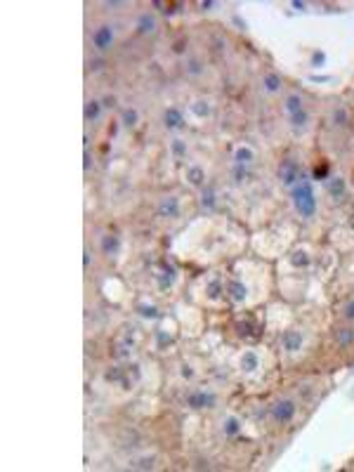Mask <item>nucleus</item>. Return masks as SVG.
Instances as JSON below:
<instances>
[{
    "instance_id": "obj_11",
    "label": "nucleus",
    "mask_w": 354,
    "mask_h": 472,
    "mask_svg": "<svg viewBox=\"0 0 354 472\" xmlns=\"http://www.w3.org/2000/svg\"><path fill=\"white\" fill-rule=\"evenodd\" d=\"M137 31L142 33V36H151V33L156 31V17L151 12H144L140 14V19H137Z\"/></svg>"
},
{
    "instance_id": "obj_32",
    "label": "nucleus",
    "mask_w": 354,
    "mask_h": 472,
    "mask_svg": "<svg viewBox=\"0 0 354 472\" xmlns=\"http://www.w3.org/2000/svg\"><path fill=\"white\" fill-rule=\"evenodd\" d=\"M104 5H106V7H123L125 3H104Z\"/></svg>"
},
{
    "instance_id": "obj_31",
    "label": "nucleus",
    "mask_w": 354,
    "mask_h": 472,
    "mask_svg": "<svg viewBox=\"0 0 354 472\" xmlns=\"http://www.w3.org/2000/svg\"><path fill=\"white\" fill-rule=\"evenodd\" d=\"M90 165H92V158H90V154L85 151V170H90Z\"/></svg>"
},
{
    "instance_id": "obj_3",
    "label": "nucleus",
    "mask_w": 354,
    "mask_h": 472,
    "mask_svg": "<svg viewBox=\"0 0 354 472\" xmlns=\"http://www.w3.org/2000/svg\"><path fill=\"white\" fill-rule=\"evenodd\" d=\"M215 401H217V397L212 395V392H208V390H192L187 395L189 408H210V406H215Z\"/></svg>"
},
{
    "instance_id": "obj_2",
    "label": "nucleus",
    "mask_w": 354,
    "mask_h": 472,
    "mask_svg": "<svg viewBox=\"0 0 354 472\" xmlns=\"http://www.w3.org/2000/svg\"><path fill=\"white\" fill-rule=\"evenodd\" d=\"M297 413V404L293 399H279L274 406H271V415L277 423H290Z\"/></svg>"
},
{
    "instance_id": "obj_15",
    "label": "nucleus",
    "mask_w": 354,
    "mask_h": 472,
    "mask_svg": "<svg viewBox=\"0 0 354 472\" xmlns=\"http://www.w3.org/2000/svg\"><path fill=\"white\" fill-rule=\"evenodd\" d=\"M201 206L206 208V210H212V208L217 206V191H215V187H203V191H201Z\"/></svg>"
},
{
    "instance_id": "obj_5",
    "label": "nucleus",
    "mask_w": 354,
    "mask_h": 472,
    "mask_svg": "<svg viewBox=\"0 0 354 472\" xmlns=\"http://www.w3.org/2000/svg\"><path fill=\"white\" fill-rule=\"evenodd\" d=\"M279 180L286 184V187H295L297 182L303 180L300 177V165H297L295 161H283L281 165H279Z\"/></svg>"
},
{
    "instance_id": "obj_18",
    "label": "nucleus",
    "mask_w": 354,
    "mask_h": 472,
    "mask_svg": "<svg viewBox=\"0 0 354 472\" xmlns=\"http://www.w3.org/2000/svg\"><path fill=\"white\" fill-rule=\"evenodd\" d=\"M192 111L196 114V118H210V104L206 102V99H196V102H192Z\"/></svg>"
},
{
    "instance_id": "obj_20",
    "label": "nucleus",
    "mask_w": 354,
    "mask_h": 472,
    "mask_svg": "<svg viewBox=\"0 0 354 472\" xmlns=\"http://www.w3.org/2000/svg\"><path fill=\"white\" fill-rule=\"evenodd\" d=\"M222 430H225L227 437H236V434L241 432V421L234 418V415H229V418L225 421V425H222Z\"/></svg>"
},
{
    "instance_id": "obj_27",
    "label": "nucleus",
    "mask_w": 354,
    "mask_h": 472,
    "mask_svg": "<svg viewBox=\"0 0 354 472\" xmlns=\"http://www.w3.org/2000/svg\"><path fill=\"white\" fill-rule=\"evenodd\" d=\"M345 123H347V111L335 109L333 111V125H345Z\"/></svg>"
},
{
    "instance_id": "obj_13",
    "label": "nucleus",
    "mask_w": 354,
    "mask_h": 472,
    "mask_svg": "<svg viewBox=\"0 0 354 472\" xmlns=\"http://www.w3.org/2000/svg\"><path fill=\"white\" fill-rule=\"evenodd\" d=\"M229 295H232L234 302H243L246 295H248V288H246V284H241L238 279H232V284H229Z\"/></svg>"
},
{
    "instance_id": "obj_6",
    "label": "nucleus",
    "mask_w": 354,
    "mask_h": 472,
    "mask_svg": "<svg viewBox=\"0 0 354 472\" xmlns=\"http://www.w3.org/2000/svg\"><path fill=\"white\" fill-rule=\"evenodd\" d=\"M303 345H305V338H303V333L300 330H286L281 336V347L288 352V354H295V352H300L303 349Z\"/></svg>"
},
{
    "instance_id": "obj_33",
    "label": "nucleus",
    "mask_w": 354,
    "mask_h": 472,
    "mask_svg": "<svg viewBox=\"0 0 354 472\" xmlns=\"http://www.w3.org/2000/svg\"><path fill=\"white\" fill-rule=\"evenodd\" d=\"M293 7H295V10H305V3H297V0H295V3H293Z\"/></svg>"
},
{
    "instance_id": "obj_29",
    "label": "nucleus",
    "mask_w": 354,
    "mask_h": 472,
    "mask_svg": "<svg viewBox=\"0 0 354 472\" xmlns=\"http://www.w3.org/2000/svg\"><path fill=\"white\" fill-rule=\"evenodd\" d=\"M323 62H326V54H323V52H319V54H316V52H314V57H312V64H319V66H321L323 64Z\"/></svg>"
},
{
    "instance_id": "obj_26",
    "label": "nucleus",
    "mask_w": 354,
    "mask_h": 472,
    "mask_svg": "<svg viewBox=\"0 0 354 472\" xmlns=\"http://www.w3.org/2000/svg\"><path fill=\"white\" fill-rule=\"evenodd\" d=\"M293 265L295 267H307L309 265V255L305 251H297L295 255H293Z\"/></svg>"
},
{
    "instance_id": "obj_25",
    "label": "nucleus",
    "mask_w": 354,
    "mask_h": 472,
    "mask_svg": "<svg viewBox=\"0 0 354 472\" xmlns=\"http://www.w3.org/2000/svg\"><path fill=\"white\" fill-rule=\"evenodd\" d=\"M187 73L189 76H201V73H203V64H201L199 59H189L187 62Z\"/></svg>"
},
{
    "instance_id": "obj_7",
    "label": "nucleus",
    "mask_w": 354,
    "mask_h": 472,
    "mask_svg": "<svg viewBox=\"0 0 354 472\" xmlns=\"http://www.w3.org/2000/svg\"><path fill=\"white\" fill-rule=\"evenodd\" d=\"M163 125H166L168 130L184 128V114H182L177 106H168V109L163 111Z\"/></svg>"
},
{
    "instance_id": "obj_19",
    "label": "nucleus",
    "mask_w": 354,
    "mask_h": 472,
    "mask_svg": "<svg viewBox=\"0 0 354 472\" xmlns=\"http://www.w3.org/2000/svg\"><path fill=\"white\" fill-rule=\"evenodd\" d=\"M118 248H121V241H118V236H104L102 239V251L106 253V255H116Z\"/></svg>"
},
{
    "instance_id": "obj_21",
    "label": "nucleus",
    "mask_w": 354,
    "mask_h": 472,
    "mask_svg": "<svg viewBox=\"0 0 354 472\" xmlns=\"http://www.w3.org/2000/svg\"><path fill=\"white\" fill-rule=\"evenodd\" d=\"M170 154H173L175 158H184V156H187V142L180 140V137H175L173 142H170Z\"/></svg>"
},
{
    "instance_id": "obj_12",
    "label": "nucleus",
    "mask_w": 354,
    "mask_h": 472,
    "mask_svg": "<svg viewBox=\"0 0 354 472\" xmlns=\"http://www.w3.org/2000/svg\"><path fill=\"white\" fill-rule=\"evenodd\" d=\"M187 182L192 184V187H201V189H203V184H206V170H203V165H189Z\"/></svg>"
},
{
    "instance_id": "obj_30",
    "label": "nucleus",
    "mask_w": 354,
    "mask_h": 472,
    "mask_svg": "<svg viewBox=\"0 0 354 472\" xmlns=\"http://www.w3.org/2000/svg\"><path fill=\"white\" fill-rule=\"evenodd\" d=\"M345 317H347L349 321H354V300L347 304V307H345Z\"/></svg>"
},
{
    "instance_id": "obj_9",
    "label": "nucleus",
    "mask_w": 354,
    "mask_h": 472,
    "mask_svg": "<svg viewBox=\"0 0 354 472\" xmlns=\"http://www.w3.org/2000/svg\"><path fill=\"white\" fill-rule=\"evenodd\" d=\"M158 213L163 217H177L180 215V199L177 196H163L158 203Z\"/></svg>"
},
{
    "instance_id": "obj_14",
    "label": "nucleus",
    "mask_w": 354,
    "mask_h": 472,
    "mask_svg": "<svg viewBox=\"0 0 354 472\" xmlns=\"http://www.w3.org/2000/svg\"><path fill=\"white\" fill-rule=\"evenodd\" d=\"M262 88H264V92H269V95L279 92L283 88V85H281V76H279V73H267V76L262 78Z\"/></svg>"
},
{
    "instance_id": "obj_16",
    "label": "nucleus",
    "mask_w": 354,
    "mask_h": 472,
    "mask_svg": "<svg viewBox=\"0 0 354 472\" xmlns=\"http://www.w3.org/2000/svg\"><path fill=\"white\" fill-rule=\"evenodd\" d=\"M303 97L297 95V92H293V95H288L286 97V114L288 116H293V114H297V111H303Z\"/></svg>"
},
{
    "instance_id": "obj_4",
    "label": "nucleus",
    "mask_w": 354,
    "mask_h": 472,
    "mask_svg": "<svg viewBox=\"0 0 354 472\" xmlns=\"http://www.w3.org/2000/svg\"><path fill=\"white\" fill-rule=\"evenodd\" d=\"M92 45H95V50L106 52L111 45H114V29H111L109 24L97 26L95 33H92Z\"/></svg>"
},
{
    "instance_id": "obj_1",
    "label": "nucleus",
    "mask_w": 354,
    "mask_h": 472,
    "mask_svg": "<svg viewBox=\"0 0 354 472\" xmlns=\"http://www.w3.org/2000/svg\"><path fill=\"white\" fill-rule=\"evenodd\" d=\"M293 206H295L297 215L300 217H312V215L316 213V194H314V187H312V182L309 180H300L293 187Z\"/></svg>"
},
{
    "instance_id": "obj_22",
    "label": "nucleus",
    "mask_w": 354,
    "mask_h": 472,
    "mask_svg": "<svg viewBox=\"0 0 354 472\" xmlns=\"http://www.w3.org/2000/svg\"><path fill=\"white\" fill-rule=\"evenodd\" d=\"M307 123H309V114L307 111H297V114H293L290 116V125L293 128H297V130H303V128H307Z\"/></svg>"
},
{
    "instance_id": "obj_8",
    "label": "nucleus",
    "mask_w": 354,
    "mask_h": 472,
    "mask_svg": "<svg viewBox=\"0 0 354 472\" xmlns=\"http://www.w3.org/2000/svg\"><path fill=\"white\" fill-rule=\"evenodd\" d=\"M232 161H234V165H251L255 161V149H253L251 144H238L236 149H234Z\"/></svg>"
},
{
    "instance_id": "obj_17",
    "label": "nucleus",
    "mask_w": 354,
    "mask_h": 472,
    "mask_svg": "<svg viewBox=\"0 0 354 472\" xmlns=\"http://www.w3.org/2000/svg\"><path fill=\"white\" fill-rule=\"evenodd\" d=\"M99 114H102V104L97 102V99H90V102L85 104V121L95 123L97 118H99Z\"/></svg>"
},
{
    "instance_id": "obj_10",
    "label": "nucleus",
    "mask_w": 354,
    "mask_h": 472,
    "mask_svg": "<svg viewBox=\"0 0 354 472\" xmlns=\"http://www.w3.org/2000/svg\"><path fill=\"white\" fill-rule=\"evenodd\" d=\"M238 366H241V371H246V373H255V371L260 369V356L255 349H246L243 354H241V359H238Z\"/></svg>"
},
{
    "instance_id": "obj_28",
    "label": "nucleus",
    "mask_w": 354,
    "mask_h": 472,
    "mask_svg": "<svg viewBox=\"0 0 354 472\" xmlns=\"http://www.w3.org/2000/svg\"><path fill=\"white\" fill-rule=\"evenodd\" d=\"M329 189H331V194H338V196H340L342 191H345V182H342L340 177H335V182H331Z\"/></svg>"
},
{
    "instance_id": "obj_23",
    "label": "nucleus",
    "mask_w": 354,
    "mask_h": 472,
    "mask_svg": "<svg viewBox=\"0 0 354 472\" xmlns=\"http://www.w3.org/2000/svg\"><path fill=\"white\" fill-rule=\"evenodd\" d=\"M335 340H338L340 345L354 343V328H338L335 330Z\"/></svg>"
},
{
    "instance_id": "obj_24",
    "label": "nucleus",
    "mask_w": 354,
    "mask_h": 472,
    "mask_svg": "<svg viewBox=\"0 0 354 472\" xmlns=\"http://www.w3.org/2000/svg\"><path fill=\"white\" fill-rule=\"evenodd\" d=\"M123 121H125V125H130V128H132V125H137V121H140V114H137V111L130 106V109L123 111Z\"/></svg>"
}]
</instances>
